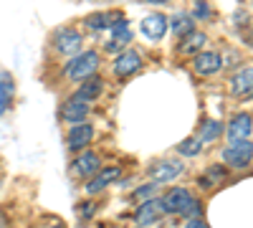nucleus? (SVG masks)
I'll return each instance as SVG.
<instances>
[{
    "instance_id": "nucleus-1",
    "label": "nucleus",
    "mask_w": 253,
    "mask_h": 228,
    "mask_svg": "<svg viewBox=\"0 0 253 228\" xmlns=\"http://www.w3.org/2000/svg\"><path fill=\"white\" fill-rule=\"evenodd\" d=\"M96 69H99V53L96 51H84V53H79V56H74L69 61L63 74H66L69 79H74V81H84V79L94 76Z\"/></svg>"
},
{
    "instance_id": "nucleus-2",
    "label": "nucleus",
    "mask_w": 253,
    "mask_h": 228,
    "mask_svg": "<svg viewBox=\"0 0 253 228\" xmlns=\"http://www.w3.org/2000/svg\"><path fill=\"white\" fill-rule=\"evenodd\" d=\"M162 203H165V211H170V213H182V216H190V213H198L200 211V203L190 195L185 188H175V190H170L165 198H162Z\"/></svg>"
},
{
    "instance_id": "nucleus-3",
    "label": "nucleus",
    "mask_w": 253,
    "mask_h": 228,
    "mask_svg": "<svg viewBox=\"0 0 253 228\" xmlns=\"http://www.w3.org/2000/svg\"><path fill=\"white\" fill-rule=\"evenodd\" d=\"M223 160L233 168H248L253 160V144L248 139H233L223 150Z\"/></svg>"
},
{
    "instance_id": "nucleus-4",
    "label": "nucleus",
    "mask_w": 253,
    "mask_h": 228,
    "mask_svg": "<svg viewBox=\"0 0 253 228\" xmlns=\"http://www.w3.org/2000/svg\"><path fill=\"white\" fill-rule=\"evenodd\" d=\"M182 170L185 168H182L180 160H162V162H157V165H152V168H150V178L155 182H170V180L180 178Z\"/></svg>"
},
{
    "instance_id": "nucleus-5",
    "label": "nucleus",
    "mask_w": 253,
    "mask_h": 228,
    "mask_svg": "<svg viewBox=\"0 0 253 228\" xmlns=\"http://www.w3.org/2000/svg\"><path fill=\"white\" fill-rule=\"evenodd\" d=\"M165 213H167V211H165V203L150 198V200H144V203L139 205V211L134 213V221H137L139 226H150V223L160 221Z\"/></svg>"
},
{
    "instance_id": "nucleus-6",
    "label": "nucleus",
    "mask_w": 253,
    "mask_h": 228,
    "mask_svg": "<svg viewBox=\"0 0 253 228\" xmlns=\"http://www.w3.org/2000/svg\"><path fill=\"white\" fill-rule=\"evenodd\" d=\"M167 28H170V23H167V18L162 13H152L142 20V33L150 41H160L167 33Z\"/></svg>"
},
{
    "instance_id": "nucleus-7",
    "label": "nucleus",
    "mask_w": 253,
    "mask_h": 228,
    "mask_svg": "<svg viewBox=\"0 0 253 228\" xmlns=\"http://www.w3.org/2000/svg\"><path fill=\"white\" fill-rule=\"evenodd\" d=\"M139 69H142V58H139L137 51H124V53H119V58L114 61L117 76H132V74H137Z\"/></svg>"
},
{
    "instance_id": "nucleus-8",
    "label": "nucleus",
    "mask_w": 253,
    "mask_h": 228,
    "mask_svg": "<svg viewBox=\"0 0 253 228\" xmlns=\"http://www.w3.org/2000/svg\"><path fill=\"white\" fill-rule=\"evenodd\" d=\"M195 74L200 76H213L220 71V56L215 51H205V53H198L195 56V64H193Z\"/></svg>"
},
{
    "instance_id": "nucleus-9",
    "label": "nucleus",
    "mask_w": 253,
    "mask_h": 228,
    "mask_svg": "<svg viewBox=\"0 0 253 228\" xmlns=\"http://www.w3.org/2000/svg\"><path fill=\"white\" fill-rule=\"evenodd\" d=\"M79 48H81V33H76L71 28L56 33V51L58 53L71 56V53H79Z\"/></svg>"
},
{
    "instance_id": "nucleus-10",
    "label": "nucleus",
    "mask_w": 253,
    "mask_h": 228,
    "mask_svg": "<svg viewBox=\"0 0 253 228\" xmlns=\"http://www.w3.org/2000/svg\"><path fill=\"white\" fill-rule=\"evenodd\" d=\"M225 132H228L230 142H233V139H248V135L253 132V119L248 114H236L233 119H230Z\"/></svg>"
},
{
    "instance_id": "nucleus-11",
    "label": "nucleus",
    "mask_w": 253,
    "mask_h": 228,
    "mask_svg": "<svg viewBox=\"0 0 253 228\" xmlns=\"http://www.w3.org/2000/svg\"><path fill=\"white\" fill-rule=\"evenodd\" d=\"M230 91L236 96H246L253 91V66H246L238 74H233V79H230Z\"/></svg>"
},
{
    "instance_id": "nucleus-12",
    "label": "nucleus",
    "mask_w": 253,
    "mask_h": 228,
    "mask_svg": "<svg viewBox=\"0 0 253 228\" xmlns=\"http://www.w3.org/2000/svg\"><path fill=\"white\" fill-rule=\"evenodd\" d=\"M61 117L66 122H71V124H79V122H84L89 117V104H86V101H81V99L66 101L63 109H61Z\"/></svg>"
},
{
    "instance_id": "nucleus-13",
    "label": "nucleus",
    "mask_w": 253,
    "mask_h": 228,
    "mask_svg": "<svg viewBox=\"0 0 253 228\" xmlns=\"http://www.w3.org/2000/svg\"><path fill=\"white\" fill-rule=\"evenodd\" d=\"M99 168H101V162H99V157H96L94 152L81 155V157L71 165V170H74L76 175H81V178H91V175H96Z\"/></svg>"
},
{
    "instance_id": "nucleus-14",
    "label": "nucleus",
    "mask_w": 253,
    "mask_h": 228,
    "mask_svg": "<svg viewBox=\"0 0 253 228\" xmlns=\"http://www.w3.org/2000/svg\"><path fill=\"white\" fill-rule=\"evenodd\" d=\"M94 139V127L91 124H76V127L69 132V147L71 150H81Z\"/></svg>"
},
{
    "instance_id": "nucleus-15",
    "label": "nucleus",
    "mask_w": 253,
    "mask_h": 228,
    "mask_svg": "<svg viewBox=\"0 0 253 228\" xmlns=\"http://www.w3.org/2000/svg\"><path fill=\"white\" fill-rule=\"evenodd\" d=\"M119 178V170L117 168H107V170H101L99 168V173L96 175H91V180H89V185H86V193L91 195V193H99V190H104L109 182H114Z\"/></svg>"
},
{
    "instance_id": "nucleus-16",
    "label": "nucleus",
    "mask_w": 253,
    "mask_h": 228,
    "mask_svg": "<svg viewBox=\"0 0 253 228\" xmlns=\"http://www.w3.org/2000/svg\"><path fill=\"white\" fill-rule=\"evenodd\" d=\"M129 41H132V31L126 28L124 20H117V23L112 26V41L107 44V48L109 51H122Z\"/></svg>"
},
{
    "instance_id": "nucleus-17",
    "label": "nucleus",
    "mask_w": 253,
    "mask_h": 228,
    "mask_svg": "<svg viewBox=\"0 0 253 228\" xmlns=\"http://www.w3.org/2000/svg\"><path fill=\"white\" fill-rule=\"evenodd\" d=\"M205 33H200V31H190V33H185L182 36V41H180V51L182 53H198L203 46H205Z\"/></svg>"
},
{
    "instance_id": "nucleus-18",
    "label": "nucleus",
    "mask_w": 253,
    "mask_h": 228,
    "mask_svg": "<svg viewBox=\"0 0 253 228\" xmlns=\"http://www.w3.org/2000/svg\"><path fill=\"white\" fill-rule=\"evenodd\" d=\"M101 89H104V81L101 79H84V84H81V89L76 91V99H81V101H89V99H96L99 94H101Z\"/></svg>"
},
{
    "instance_id": "nucleus-19",
    "label": "nucleus",
    "mask_w": 253,
    "mask_h": 228,
    "mask_svg": "<svg viewBox=\"0 0 253 228\" xmlns=\"http://www.w3.org/2000/svg\"><path fill=\"white\" fill-rule=\"evenodd\" d=\"M10 99H13V79L8 74H0V117L8 112Z\"/></svg>"
},
{
    "instance_id": "nucleus-20",
    "label": "nucleus",
    "mask_w": 253,
    "mask_h": 228,
    "mask_svg": "<svg viewBox=\"0 0 253 228\" xmlns=\"http://www.w3.org/2000/svg\"><path fill=\"white\" fill-rule=\"evenodd\" d=\"M190 31H193V15L180 13V15H175V18H172V33L185 36V33H190Z\"/></svg>"
},
{
    "instance_id": "nucleus-21",
    "label": "nucleus",
    "mask_w": 253,
    "mask_h": 228,
    "mask_svg": "<svg viewBox=\"0 0 253 228\" xmlns=\"http://www.w3.org/2000/svg\"><path fill=\"white\" fill-rule=\"evenodd\" d=\"M220 132H223V124L213 119V122H208L205 127H203V139H205V142H210V139H215Z\"/></svg>"
},
{
    "instance_id": "nucleus-22",
    "label": "nucleus",
    "mask_w": 253,
    "mask_h": 228,
    "mask_svg": "<svg viewBox=\"0 0 253 228\" xmlns=\"http://www.w3.org/2000/svg\"><path fill=\"white\" fill-rule=\"evenodd\" d=\"M177 150H180L182 155H193V157H195V155L200 152V142H198V139H185V142L177 144Z\"/></svg>"
},
{
    "instance_id": "nucleus-23",
    "label": "nucleus",
    "mask_w": 253,
    "mask_h": 228,
    "mask_svg": "<svg viewBox=\"0 0 253 228\" xmlns=\"http://www.w3.org/2000/svg\"><path fill=\"white\" fill-rule=\"evenodd\" d=\"M152 193H155V185H142V188L137 190V195H134V198H150Z\"/></svg>"
},
{
    "instance_id": "nucleus-24",
    "label": "nucleus",
    "mask_w": 253,
    "mask_h": 228,
    "mask_svg": "<svg viewBox=\"0 0 253 228\" xmlns=\"http://www.w3.org/2000/svg\"><path fill=\"white\" fill-rule=\"evenodd\" d=\"M185 228H208V226H205L203 221H187V226H185Z\"/></svg>"
},
{
    "instance_id": "nucleus-25",
    "label": "nucleus",
    "mask_w": 253,
    "mask_h": 228,
    "mask_svg": "<svg viewBox=\"0 0 253 228\" xmlns=\"http://www.w3.org/2000/svg\"><path fill=\"white\" fill-rule=\"evenodd\" d=\"M81 211H84V216H94V205H81Z\"/></svg>"
},
{
    "instance_id": "nucleus-26",
    "label": "nucleus",
    "mask_w": 253,
    "mask_h": 228,
    "mask_svg": "<svg viewBox=\"0 0 253 228\" xmlns=\"http://www.w3.org/2000/svg\"><path fill=\"white\" fill-rule=\"evenodd\" d=\"M150 3H167V0H150Z\"/></svg>"
},
{
    "instance_id": "nucleus-27",
    "label": "nucleus",
    "mask_w": 253,
    "mask_h": 228,
    "mask_svg": "<svg viewBox=\"0 0 253 228\" xmlns=\"http://www.w3.org/2000/svg\"><path fill=\"white\" fill-rule=\"evenodd\" d=\"M53 228H61V226H53Z\"/></svg>"
}]
</instances>
